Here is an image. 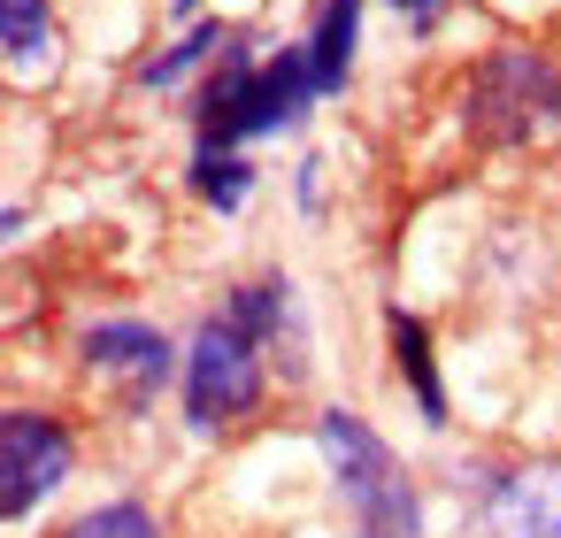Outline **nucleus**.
I'll return each mask as SVG.
<instances>
[{
	"label": "nucleus",
	"instance_id": "obj_1",
	"mask_svg": "<svg viewBox=\"0 0 561 538\" xmlns=\"http://www.w3.org/2000/svg\"><path fill=\"white\" fill-rule=\"evenodd\" d=\"M316 101L323 93L300 39L277 55H254V32H231L208 78L193 85V147H254L270 131H293Z\"/></svg>",
	"mask_w": 561,
	"mask_h": 538
},
{
	"label": "nucleus",
	"instance_id": "obj_2",
	"mask_svg": "<svg viewBox=\"0 0 561 538\" xmlns=\"http://www.w3.org/2000/svg\"><path fill=\"white\" fill-rule=\"evenodd\" d=\"M561 124V55L530 39H500L461 78V131L484 154H515Z\"/></svg>",
	"mask_w": 561,
	"mask_h": 538
},
{
	"label": "nucleus",
	"instance_id": "obj_3",
	"mask_svg": "<svg viewBox=\"0 0 561 538\" xmlns=\"http://www.w3.org/2000/svg\"><path fill=\"white\" fill-rule=\"evenodd\" d=\"M316 446H323V469L346 500V523L354 538H423V492L408 477V461L385 446V431L354 408H323L316 415Z\"/></svg>",
	"mask_w": 561,
	"mask_h": 538
},
{
	"label": "nucleus",
	"instance_id": "obj_4",
	"mask_svg": "<svg viewBox=\"0 0 561 538\" xmlns=\"http://www.w3.org/2000/svg\"><path fill=\"white\" fill-rule=\"evenodd\" d=\"M270 392V346L254 331H239L224 308L193 323L185 354H178V400H185V423L201 438L216 431H239Z\"/></svg>",
	"mask_w": 561,
	"mask_h": 538
},
{
	"label": "nucleus",
	"instance_id": "obj_5",
	"mask_svg": "<svg viewBox=\"0 0 561 538\" xmlns=\"http://www.w3.org/2000/svg\"><path fill=\"white\" fill-rule=\"evenodd\" d=\"M78 469V431L55 408H0V523L39 515Z\"/></svg>",
	"mask_w": 561,
	"mask_h": 538
},
{
	"label": "nucleus",
	"instance_id": "obj_6",
	"mask_svg": "<svg viewBox=\"0 0 561 538\" xmlns=\"http://www.w3.org/2000/svg\"><path fill=\"white\" fill-rule=\"evenodd\" d=\"M477 538H561V461H507L469 477Z\"/></svg>",
	"mask_w": 561,
	"mask_h": 538
},
{
	"label": "nucleus",
	"instance_id": "obj_7",
	"mask_svg": "<svg viewBox=\"0 0 561 538\" xmlns=\"http://www.w3.org/2000/svg\"><path fill=\"white\" fill-rule=\"evenodd\" d=\"M78 354H85L93 377H116L131 408H147V400L178 377V346H170L147 316H101V323H85V331H78Z\"/></svg>",
	"mask_w": 561,
	"mask_h": 538
},
{
	"label": "nucleus",
	"instance_id": "obj_8",
	"mask_svg": "<svg viewBox=\"0 0 561 538\" xmlns=\"http://www.w3.org/2000/svg\"><path fill=\"white\" fill-rule=\"evenodd\" d=\"M224 316L239 323V331H254L262 346H285L277 362H285V377H300L308 369V323H300V300H293V277H247V285H231V300H224Z\"/></svg>",
	"mask_w": 561,
	"mask_h": 538
},
{
	"label": "nucleus",
	"instance_id": "obj_9",
	"mask_svg": "<svg viewBox=\"0 0 561 538\" xmlns=\"http://www.w3.org/2000/svg\"><path fill=\"white\" fill-rule=\"evenodd\" d=\"M385 339H392V369H400V385H408L415 415H423L431 431H446V423H454V408H446V377H438L431 323H423V316H408V308H385Z\"/></svg>",
	"mask_w": 561,
	"mask_h": 538
},
{
	"label": "nucleus",
	"instance_id": "obj_10",
	"mask_svg": "<svg viewBox=\"0 0 561 538\" xmlns=\"http://www.w3.org/2000/svg\"><path fill=\"white\" fill-rule=\"evenodd\" d=\"M308 70H316V93H346L354 78V47H362V0H316V24H308Z\"/></svg>",
	"mask_w": 561,
	"mask_h": 538
},
{
	"label": "nucleus",
	"instance_id": "obj_11",
	"mask_svg": "<svg viewBox=\"0 0 561 538\" xmlns=\"http://www.w3.org/2000/svg\"><path fill=\"white\" fill-rule=\"evenodd\" d=\"M224 39H231V24H216V16L185 24V39H170L154 62H139V93H178L185 78H201V70L224 55Z\"/></svg>",
	"mask_w": 561,
	"mask_h": 538
},
{
	"label": "nucleus",
	"instance_id": "obj_12",
	"mask_svg": "<svg viewBox=\"0 0 561 538\" xmlns=\"http://www.w3.org/2000/svg\"><path fill=\"white\" fill-rule=\"evenodd\" d=\"M193 193L216 208V216H239L247 201H254V162H247V147H193Z\"/></svg>",
	"mask_w": 561,
	"mask_h": 538
},
{
	"label": "nucleus",
	"instance_id": "obj_13",
	"mask_svg": "<svg viewBox=\"0 0 561 538\" xmlns=\"http://www.w3.org/2000/svg\"><path fill=\"white\" fill-rule=\"evenodd\" d=\"M47 47H55V9L47 0H0V55L16 70H32V62H47Z\"/></svg>",
	"mask_w": 561,
	"mask_h": 538
},
{
	"label": "nucleus",
	"instance_id": "obj_14",
	"mask_svg": "<svg viewBox=\"0 0 561 538\" xmlns=\"http://www.w3.org/2000/svg\"><path fill=\"white\" fill-rule=\"evenodd\" d=\"M62 538H162V515L147 500H101L62 523Z\"/></svg>",
	"mask_w": 561,
	"mask_h": 538
},
{
	"label": "nucleus",
	"instance_id": "obj_15",
	"mask_svg": "<svg viewBox=\"0 0 561 538\" xmlns=\"http://www.w3.org/2000/svg\"><path fill=\"white\" fill-rule=\"evenodd\" d=\"M385 9H400V16H408L415 32H431V24H438V16L454 9V0H385Z\"/></svg>",
	"mask_w": 561,
	"mask_h": 538
},
{
	"label": "nucleus",
	"instance_id": "obj_16",
	"mask_svg": "<svg viewBox=\"0 0 561 538\" xmlns=\"http://www.w3.org/2000/svg\"><path fill=\"white\" fill-rule=\"evenodd\" d=\"M16 231H24V208H0V247H9Z\"/></svg>",
	"mask_w": 561,
	"mask_h": 538
},
{
	"label": "nucleus",
	"instance_id": "obj_17",
	"mask_svg": "<svg viewBox=\"0 0 561 538\" xmlns=\"http://www.w3.org/2000/svg\"><path fill=\"white\" fill-rule=\"evenodd\" d=\"M193 9H201V0H178V16H193Z\"/></svg>",
	"mask_w": 561,
	"mask_h": 538
}]
</instances>
